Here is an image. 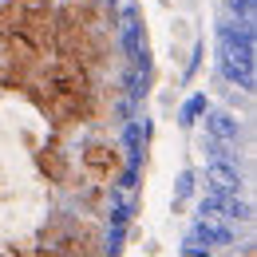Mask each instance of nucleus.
<instances>
[{
	"label": "nucleus",
	"mask_w": 257,
	"mask_h": 257,
	"mask_svg": "<svg viewBox=\"0 0 257 257\" xmlns=\"http://www.w3.org/2000/svg\"><path fill=\"white\" fill-rule=\"evenodd\" d=\"M202 115H206V135H210V139H218V143H237L241 123H237L229 111H202Z\"/></svg>",
	"instance_id": "4"
},
{
	"label": "nucleus",
	"mask_w": 257,
	"mask_h": 257,
	"mask_svg": "<svg viewBox=\"0 0 257 257\" xmlns=\"http://www.w3.org/2000/svg\"><path fill=\"white\" fill-rule=\"evenodd\" d=\"M186 257H210V249H186Z\"/></svg>",
	"instance_id": "14"
},
{
	"label": "nucleus",
	"mask_w": 257,
	"mask_h": 257,
	"mask_svg": "<svg viewBox=\"0 0 257 257\" xmlns=\"http://www.w3.org/2000/svg\"><path fill=\"white\" fill-rule=\"evenodd\" d=\"M210 245H233V233L225 225H214V222H206V218H198L190 237H186V249H210Z\"/></svg>",
	"instance_id": "2"
},
{
	"label": "nucleus",
	"mask_w": 257,
	"mask_h": 257,
	"mask_svg": "<svg viewBox=\"0 0 257 257\" xmlns=\"http://www.w3.org/2000/svg\"><path fill=\"white\" fill-rule=\"evenodd\" d=\"M139 143H143V127H139V123H127L123 147H127V162H135V166H139Z\"/></svg>",
	"instance_id": "8"
},
{
	"label": "nucleus",
	"mask_w": 257,
	"mask_h": 257,
	"mask_svg": "<svg viewBox=\"0 0 257 257\" xmlns=\"http://www.w3.org/2000/svg\"><path fill=\"white\" fill-rule=\"evenodd\" d=\"M206 174H210V182H214V194H237V186H241V174H237V166L229 159H214L210 166H206Z\"/></svg>",
	"instance_id": "3"
},
{
	"label": "nucleus",
	"mask_w": 257,
	"mask_h": 257,
	"mask_svg": "<svg viewBox=\"0 0 257 257\" xmlns=\"http://www.w3.org/2000/svg\"><path fill=\"white\" fill-rule=\"evenodd\" d=\"M202 151L210 155V162H214V159H233V151H229V143H218V139H210V135L202 139Z\"/></svg>",
	"instance_id": "10"
},
{
	"label": "nucleus",
	"mask_w": 257,
	"mask_h": 257,
	"mask_svg": "<svg viewBox=\"0 0 257 257\" xmlns=\"http://www.w3.org/2000/svg\"><path fill=\"white\" fill-rule=\"evenodd\" d=\"M202 111H206V95H190L182 103V111H178V123H182V127H194Z\"/></svg>",
	"instance_id": "7"
},
{
	"label": "nucleus",
	"mask_w": 257,
	"mask_h": 257,
	"mask_svg": "<svg viewBox=\"0 0 257 257\" xmlns=\"http://www.w3.org/2000/svg\"><path fill=\"white\" fill-rule=\"evenodd\" d=\"M222 202H225V194H206V198L198 202V218H206V222H214V218L222 214Z\"/></svg>",
	"instance_id": "9"
},
{
	"label": "nucleus",
	"mask_w": 257,
	"mask_h": 257,
	"mask_svg": "<svg viewBox=\"0 0 257 257\" xmlns=\"http://www.w3.org/2000/svg\"><path fill=\"white\" fill-rule=\"evenodd\" d=\"M237 20H253V0H225Z\"/></svg>",
	"instance_id": "13"
},
{
	"label": "nucleus",
	"mask_w": 257,
	"mask_h": 257,
	"mask_svg": "<svg viewBox=\"0 0 257 257\" xmlns=\"http://www.w3.org/2000/svg\"><path fill=\"white\" fill-rule=\"evenodd\" d=\"M218 67H222V75L229 79V83H237L241 91H253V67H249V64H241V60L218 52Z\"/></svg>",
	"instance_id": "5"
},
{
	"label": "nucleus",
	"mask_w": 257,
	"mask_h": 257,
	"mask_svg": "<svg viewBox=\"0 0 257 257\" xmlns=\"http://www.w3.org/2000/svg\"><path fill=\"white\" fill-rule=\"evenodd\" d=\"M218 44H222L225 56H233V60H241V64L253 67V56H257V44H253V20L222 24V28H218Z\"/></svg>",
	"instance_id": "1"
},
{
	"label": "nucleus",
	"mask_w": 257,
	"mask_h": 257,
	"mask_svg": "<svg viewBox=\"0 0 257 257\" xmlns=\"http://www.w3.org/2000/svg\"><path fill=\"white\" fill-rule=\"evenodd\" d=\"M222 210H225V218H229V222H253V206H249V202H241L237 194H229V198H225Z\"/></svg>",
	"instance_id": "6"
},
{
	"label": "nucleus",
	"mask_w": 257,
	"mask_h": 257,
	"mask_svg": "<svg viewBox=\"0 0 257 257\" xmlns=\"http://www.w3.org/2000/svg\"><path fill=\"white\" fill-rule=\"evenodd\" d=\"M190 194H194V170H182L178 182H174V202H182V198H190Z\"/></svg>",
	"instance_id": "12"
},
{
	"label": "nucleus",
	"mask_w": 257,
	"mask_h": 257,
	"mask_svg": "<svg viewBox=\"0 0 257 257\" xmlns=\"http://www.w3.org/2000/svg\"><path fill=\"white\" fill-rule=\"evenodd\" d=\"M131 222V202H123L119 194L111 198V225H127Z\"/></svg>",
	"instance_id": "11"
}]
</instances>
